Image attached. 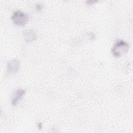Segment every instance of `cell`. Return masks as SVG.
<instances>
[{
  "mask_svg": "<svg viewBox=\"0 0 133 133\" xmlns=\"http://www.w3.org/2000/svg\"><path fill=\"white\" fill-rule=\"evenodd\" d=\"M25 90L24 89L19 88L17 89L12 94L11 98V104L12 106L17 105L22 100L23 97L25 95Z\"/></svg>",
  "mask_w": 133,
  "mask_h": 133,
  "instance_id": "4",
  "label": "cell"
},
{
  "mask_svg": "<svg viewBox=\"0 0 133 133\" xmlns=\"http://www.w3.org/2000/svg\"><path fill=\"white\" fill-rule=\"evenodd\" d=\"M129 48V44L123 39L116 41L111 49V54L115 58H119L125 55Z\"/></svg>",
  "mask_w": 133,
  "mask_h": 133,
  "instance_id": "1",
  "label": "cell"
},
{
  "mask_svg": "<svg viewBox=\"0 0 133 133\" xmlns=\"http://www.w3.org/2000/svg\"><path fill=\"white\" fill-rule=\"evenodd\" d=\"M20 68V61L17 59H13L7 62L6 65V72L8 75H15L19 72Z\"/></svg>",
  "mask_w": 133,
  "mask_h": 133,
  "instance_id": "3",
  "label": "cell"
},
{
  "mask_svg": "<svg viewBox=\"0 0 133 133\" xmlns=\"http://www.w3.org/2000/svg\"><path fill=\"white\" fill-rule=\"evenodd\" d=\"M11 20L14 24L17 26H24L29 20V16L21 10H16L11 16Z\"/></svg>",
  "mask_w": 133,
  "mask_h": 133,
  "instance_id": "2",
  "label": "cell"
},
{
  "mask_svg": "<svg viewBox=\"0 0 133 133\" xmlns=\"http://www.w3.org/2000/svg\"><path fill=\"white\" fill-rule=\"evenodd\" d=\"M35 8H36V9L37 10L39 11V10H41L42 9V8H43V6H42L41 4H36V5Z\"/></svg>",
  "mask_w": 133,
  "mask_h": 133,
  "instance_id": "6",
  "label": "cell"
},
{
  "mask_svg": "<svg viewBox=\"0 0 133 133\" xmlns=\"http://www.w3.org/2000/svg\"><path fill=\"white\" fill-rule=\"evenodd\" d=\"M24 40L27 43H32L37 38L36 32L32 29H28L24 31L23 33Z\"/></svg>",
  "mask_w": 133,
  "mask_h": 133,
  "instance_id": "5",
  "label": "cell"
}]
</instances>
